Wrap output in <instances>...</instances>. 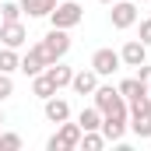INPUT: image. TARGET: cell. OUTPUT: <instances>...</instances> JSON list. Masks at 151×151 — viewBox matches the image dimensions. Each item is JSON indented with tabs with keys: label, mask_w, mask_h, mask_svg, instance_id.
I'll list each match as a JSON object with an SVG mask.
<instances>
[{
	"label": "cell",
	"mask_w": 151,
	"mask_h": 151,
	"mask_svg": "<svg viewBox=\"0 0 151 151\" xmlns=\"http://www.w3.org/2000/svg\"><path fill=\"white\" fill-rule=\"evenodd\" d=\"M130 130L144 141V137H151V113H141V116H130Z\"/></svg>",
	"instance_id": "cell-19"
},
{
	"label": "cell",
	"mask_w": 151,
	"mask_h": 151,
	"mask_svg": "<svg viewBox=\"0 0 151 151\" xmlns=\"http://www.w3.org/2000/svg\"><path fill=\"white\" fill-rule=\"evenodd\" d=\"M102 137L106 141H113V144H119L123 137H127V130H130V116H102Z\"/></svg>",
	"instance_id": "cell-7"
},
{
	"label": "cell",
	"mask_w": 151,
	"mask_h": 151,
	"mask_svg": "<svg viewBox=\"0 0 151 151\" xmlns=\"http://www.w3.org/2000/svg\"><path fill=\"white\" fill-rule=\"evenodd\" d=\"M0 123H4V109H0Z\"/></svg>",
	"instance_id": "cell-27"
},
{
	"label": "cell",
	"mask_w": 151,
	"mask_h": 151,
	"mask_svg": "<svg viewBox=\"0 0 151 151\" xmlns=\"http://www.w3.org/2000/svg\"><path fill=\"white\" fill-rule=\"evenodd\" d=\"M49 67V60H46V53H42V46H32L25 56H21V74H28V77H35V74H42Z\"/></svg>",
	"instance_id": "cell-10"
},
{
	"label": "cell",
	"mask_w": 151,
	"mask_h": 151,
	"mask_svg": "<svg viewBox=\"0 0 151 151\" xmlns=\"http://www.w3.org/2000/svg\"><path fill=\"white\" fill-rule=\"evenodd\" d=\"M42 113L49 123H63V119H70V102L67 99H56V95H49L46 102H42Z\"/></svg>",
	"instance_id": "cell-11"
},
{
	"label": "cell",
	"mask_w": 151,
	"mask_h": 151,
	"mask_svg": "<svg viewBox=\"0 0 151 151\" xmlns=\"http://www.w3.org/2000/svg\"><path fill=\"white\" fill-rule=\"evenodd\" d=\"M84 21V7H81V0H63V4H56L53 11H49V25L53 28H77Z\"/></svg>",
	"instance_id": "cell-2"
},
{
	"label": "cell",
	"mask_w": 151,
	"mask_h": 151,
	"mask_svg": "<svg viewBox=\"0 0 151 151\" xmlns=\"http://www.w3.org/2000/svg\"><path fill=\"white\" fill-rule=\"evenodd\" d=\"M109 21H113L116 32L137 25V4L134 0H113V11H109Z\"/></svg>",
	"instance_id": "cell-5"
},
{
	"label": "cell",
	"mask_w": 151,
	"mask_h": 151,
	"mask_svg": "<svg viewBox=\"0 0 151 151\" xmlns=\"http://www.w3.org/2000/svg\"><path fill=\"white\" fill-rule=\"evenodd\" d=\"M21 4V14L28 18H49V11L56 7V0H18Z\"/></svg>",
	"instance_id": "cell-14"
},
{
	"label": "cell",
	"mask_w": 151,
	"mask_h": 151,
	"mask_svg": "<svg viewBox=\"0 0 151 151\" xmlns=\"http://www.w3.org/2000/svg\"><path fill=\"white\" fill-rule=\"evenodd\" d=\"M77 127H81V130H99V127H102V113H99L95 106H84L81 116H77Z\"/></svg>",
	"instance_id": "cell-16"
},
{
	"label": "cell",
	"mask_w": 151,
	"mask_h": 151,
	"mask_svg": "<svg viewBox=\"0 0 151 151\" xmlns=\"http://www.w3.org/2000/svg\"><path fill=\"white\" fill-rule=\"evenodd\" d=\"M99 84H102V77L95 74L91 67H88V70H74V77H70V88H74L77 95H91Z\"/></svg>",
	"instance_id": "cell-12"
},
{
	"label": "cell",
	"mask_w": 151,
	"mask_h": 151,
	"mask_svg": "<svg viewBox=\"0 0 151 151\" xmlns=\"http://www.w3.org/2000/svg\"><path fill=\"white\" fill-rule=\"evenodd\" d=\"M11 95H14V81H11V74H0V102Z\"/></svg>",
	"instance_id": "cell-22"
},
{
	"label": "cell",
	"mask_w": 151,
	"mask_h": 151,
	"mask_svg": "<svg viewBox=\"0 0 151 151\" xmlns=\"http://www.w3.org/2000/svg\"><path fill=\"white\" fill-rule=\"evenodd\" d=\"M116 88H119V95H123V99H127V102H130V99H137V95H144V91H148V88H144V84H141V81H137V77H123V81H119V84H116Z\"/></svg>",
	"instance_id": "cell-18"
},
{
	"label": "cell",
	"mask_w": 151,
	"mask_h": 151,
	"mask_svg": "<svg viewBox=\"0 0 151 151\" xmlns=\"http://www.w3.org/2000/svg\"><path fill=\"white\" fill-rule=\"evenodd\" d=\"M42 74L49 77V81H53V88L60 91V88H70V77H74V70H70V67H67L63 60H56V63H49V67H46Z\"/></svg>",
	"instance_id": "cell-13"
},
{
	"label": "cell",
	"mask_w": 151,
	"mask_h": 151,
	"mask_svg": "<svg viewBox=\"0 0 151 151\" xmlns=\"http://www.w3.org/2000/svg\"><path fill=\"white\" fill-rule=\"evenodd\" d=\"M25 39H28V32H25V25H21V21H0V42H4V46L21 49V46H25Z\"/></svg>",
	"instance_id": "cell-9"
},
{
	"label": "cell",
	"mask_w": 151,
	"mask_h": 151,
	"mask_svg": "<svg viewBox=\"0 0 151 151\" xmlns=\"http://www.w3.org/2000/svg\"><path fill=\"white\" fill-rule=\"evenodd\" d=\"M18 148H21L18 134H0V151H18Z\"/></svg>",
	"instance_id": "cell-21"
},
{
	"label": "cell",
	"mask_w": 151,
	"mask_h": 151,
	"mask_svg": "<svg viewBox=\"0 0 151 151\" xmlns=\"http://www.w3.org/2000/svg\"><path fill=\"white\" fill-rule=\"evenodd\" d=\"M141 42L151 46V18H148V21H141Z\"/></svg>",
	"instance_id": "cell-24"
},
{
	"label": "cell",
	"mask_w": 151,
	"mask_h": 151,
	"mask_svg": "<svg viewBox=\"0 0 151 151\" xmlns=\"http://www.w3.org/2000/svg\"><path fill=\"white\" fill-rule=\"evenodd\" d=\"M91 106L102 116H130L127 99L119 95V88H113V84H99V88L91 91Z\"/></svg>",
	"instance_id": "cell-1"
},
{
	"label": "cell",
	"mask_w": 151,
	"mask_h": 151,
	"mask_svg": "<svg viewBox=\"0 0 151 151\" xmlns=\"http://www.w3.org/2000/svg\"><path fill=\"white\" fill-rule=\"evenodd\" d=\"M134 4H151V0H134Z\"/></svg>",
	"instance_id": "cell-25"
},
{
	"label": "cell",
	"mask_w": 151,
	"mask_h": 151,
	"mask_svg": "<svg viewBox=\"0 0 151 151\" xmlns=\"http://www.w3.org/2000/svg\"><path fill=\"white\" fill-rule=\"evenodd\" d=\"M119 67H123V60H119L116 49H95V53H91V70L99 77H113Z\"/></svg>",
	"instance_id": "cell-6"
},
{
	"label": "cell",
	"mask_w": 151,
	"mask_h": 151,
	"mask_svg": "<svg viewBox=\"0 0 151 151\" xmlns=\"http://www.w3.org/2000/svg\"><path fill=\"white\" fill-rule=\"evenodd\" d=\"M14 70H21V56H18V49L4 46L0 49V74H14Z\"/></svg>",
	"instance_id": "cell-15"
},
{
	"label": "cell",
	"mask_w": 151,
	"mask_h": 151,
	"mask_svg": "<svg viewBox=\"0 0 151 151\" xmlns=\"http://www.w3.org/2000/svg\"><path fill=\"white\" fill-rule=\"evenodd\" d=\"M0 21H21V4L18 0H4L0 4Z\"/></svg>",
	"instance_id": "cell-20"
},
{
	"label": "cell",
	"mask_w": 151,
	"mask_h": 151,
	"mask_svg": "<svg viewBox=\"0 0 151 151\" xmlns=\"http://www.w3.org/2000/svg\"><path fill=\"white\" fill-rule=\"evenodd\" d=\"M32 95L46 102L49 95H56V88H53V81H49V77H46V74H35V77H32Z\"/></svg>",
	"instance_id": "cell-17"
},
{
	"label": "cell",
	"mask_w": 151,
	"mask_h": 151,
	"mask_svg": "<svg viewBox=\"0 0 151 151\" xmlns=\"http://www.w3.org/2000/svg\"><path fill=\"white\" fill-rule=\"evenodd\" d=\"M99 4H113V0H99Z\"/></svg>",
	"instance_id": "cell-26"
},
{
	"label": "cell",
	"mask_w": 151,
	"mask_h": 151,
	"mask_svg": "<svg viewBox=\"0 0 151 151\" xmlns=\"http://www.w3.org/2000/svg\"><path fill=\"white\" fill-rule=\"evenodd\" d=\"M77 144H81V127H77V123H67V119H63L60 130L46 141V148H49V151H74Z\"/></svg>",
	"instance_id": "cell-4"
},
{
	"label": "cell",
	"mask_w": 151,
	"mask_h": 151,
	"mask_svg": "<svg viewBox=\"0 0 151 151\" xmlns=\"http://www.w3.org/2000/svg\"><path fill=\"white\" fill-rule=\"evenodd\" d=\"M119 60H123V67H141V63H148V46L141 42V39H130V42H123V49H119Z\"/></svg>",
	"instance_id": "cell-8"
},
{
	"label": "cell",
	"mask_w": 151,
	"mask_h": 151,
	"mask_svg": "<svg viewBox=\"0 0 151 151\" xmlns=\"http://www.w3.org/2000/svg\"><path fill=\"white\" fill-rule=\"evenodd\" d=\"M39 46H42L46 60H49V63H56V60H63V56L70 53V35H67V28H49L46 39H42Z\"/></svg>",
	"instance_id": "cell-3"
},
{
	"label": "cell",
	"mask_w": 151,
	"mask_h": 151,
	"mask_svg": "<svg viewBox=\"0 0 151 151\" xmlns=\"http://www.w3.org/2000/svg\"><path fill=\"white\" fill-rule=\"evenodd\" d=\"M134 77H137V81H141V84H144V88L151 91V63H141V67H137V74H134Z\"/></svg>",
	"instance_id": "cell-23"
}]
</instances>
